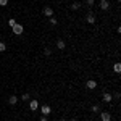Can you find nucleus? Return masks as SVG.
Segmentation results:
<instances>
[{
	"mask_svg": "<svg viewBox=\"0 0 121 121\" xmlns=\"http://www.w3.org/2000/svg\"><path fill=\"white\" fill-rule=\"evenodd\" d=\"M11 29H13V34L21 36V34H23V31H24V26H23V24H19V23H16V24H15Z\"/></svg>",
	"mask_w": 121,
	"mask_h": 121,
	"instance_id": "nucleus-1",
	"label": "nucleus"
},
{
	"mask_svg": "<svg viewBox=\"0 0 121 121\" xmlns=\"http://www.w3.org/2000/svg\"><path fill=\"white\" fill-rule=\"evenodd\" d=\"M40 113H42V116H48L50 115V107L48 105H42L40 107Z\"/></svg>",
	"mask_w": 121,
	"mask_h": 121,
	"instance_id": "nucleus-2",
	"label": "nucleus"
},
{
	"mask_svg": "<svg viewBox=\"0 0 121 121\" xmlns=\"http://www.w3.org/2000/svg\"><path fill=\"white\" fill-rule=\"evenodd\" d=\"M86 87H87V89H89V91H94V89H95V87H97V82H95V81H94V79H89V81H87V82H86Z\"/></svg>",
	"mask_w": 121,
	"mask_h": 121,
	"instance_id": "nucleus-3",
	"label": "nucleus"
},
{
	"mask_svg": "<svg viewBox=\"0 0 121 121\" xmlns=\"http://www.w3.org/2000/svg\"><path fill=\"white\" fill-rule=\"evenodd\" d=\"M100 118H102V121H110L112 120V115L108 112H102L100 113Z\"/></svg>",
	"mask_w": 121,
	"mask_h": 121,
	"instance_id": "nucleus-4",
	"label": "nucleus"
},
{
	"mask_svg": "<svg viewBox=\"0 0 121 121\" xmlns=\"http://www.w3.org/2000/svg\"><path fill=\"white\" fill-rule=\"evenodd\" d=\"M56 48L65 50V48H66V42H65V40H61V39H58V40H56Z\"/></svg>",
	"mask_w": 121,
	"mask_h": 121,
	"instance_id": "nucleus-5",
	"label": "nucleus"
},
{
	"mask_svg": "<svg viewBox=\"0 0 121 121\" xmlns=\"http://www.w3.org/2000/svg\"><path fill=\"white\" fill-rule=\"evenodd\" d=\"M42 13H44V15H45L47 18H50V16H53V10L50 8V7H45V8H44V11H42Z\"/></svg>",
	"mask_w": 121,
	"mask_h": 121,
	"instance_id": "nucleus-6",
	"label": "nucleus"
},
{
	"mask_svg": "<svg viewBox=\"0 0 121 121\" xmlns=\"http://www.w3.org/2000/svg\"><path fill=\"white\" fill-rule=\"evenodd\" d=\"M86 21H87L89 24H94V23H95V15H94V13H89V15L86 16Z\"/></svg>",
	"mask_w": 121,
	"mask_h": 121,
	"instance_id": "nucleus-7",
	"label": "nucleus"
},
{
	"mask_svg": "<svg viewBox=\"0 0 121 121\" xmlns=\"http://www.w3.org/2000/svg\"><path fill=\"white\" fill-rule=\"evenodd\" d=\"M112 100H113V97H112V94H110V92L103 94V102H105V103H110Z\"/></svg>",
	"mask_w": 121,
	"mask_h": 121,
	"instance_id": "nucleus-8",
	"label": "nucleus"
},
{
	"mask_svg": "<svg viewBox=\"0 0 121 121\" xmlns=\"http://www.w3.org/2000/svg\"><path fill=\"white\" fill-rule=\"evenodd\" d=\"M108 8H110L108 0H100V10H108Z\"/></svg>",
	"mask_w": 121,
	"mask_h": 121,
	"instance_id": "nucleus-9",
	"label": "nucleus"
},
{
	"mask_svg": "<svg viewBox=\"0 0 121 121\" xmlns=\"http://www.w3.org/2000/svg\"><path fill=\"white\" fill-rule=\"evenodd\" d=\"M29 108L32 110V112H36L39 108V103H37V100H31V103H29Z\"/></svg>",
	"mask_w": 121,
	"mask_h": 121,
	"instance_id": "nucleus-10",
	"label": "nucleus"
},
{
	"mask_svg": "<svg viewBox=\"0 0 121 121\" xmlns=\"http://www.w3.org/2000/svg\"><path fill=\"white\" fill-rule=\"evenodd\" d=\"M8 103L10 105H16V103H18V97H16V95H11L8 99Z\"/></svg>",
	"mask_w": 121,
	"mask_h": 121,
	"instance_id": "nucleus-11",
	"label": "nucleus"
},
{
	"mask_svg": "<svg viewBox=\"0 0 121 121\" xmlns=\"http://www.w3.org/2000/svg\"><path fill=\"white\" fill-rule=\"evenodd\" d=\"M79 8H81V3H79V2H74V3L71 5V10H79Z\"/></svg>",
	"mask_w": 121,
	"mask_h": 121,
	"instance_id": "nucleus-12",
	"label": "nucleus"
},
{
	"mask_svg": "<svg viewBox=\"0 0 121 121\" xmlns=\"http://www.w3.org/2000/svg\"><path fill=\"white\" fill-rule=\"evenodd\" d=\"M48 23H50L52 26H56V23H58V21H56V18H53V16H50V21H48Z\"/></svg>",
	"mask_w": 121,
	"mask_h": 121,
	"instance_id": "nucleus-13",
	"label": "nucleus"
},
{
	"mask_svg": "<svg viewBox=\"0 0 121 121\" xmlns=\"http://www.w3.org/2000/svg\"><path fill=\"white\" fill-rule=\"evenodd\" d=\"M8 24L11 26V28H13V26L16 24V19H15V18H10V19H8Z\"/></svg>",
	"mask_w": 121,
	"mask_h": 121,
	"instance_id": "nucleus-14",
	"label": "nucleus"
},
{
	"mask_svg": "<svg viewBox=\"0 0 121 121\" xmlns=\"http://www.w3.org/2000/svg\"><path fill=\"white\" fill-rule=\"evenodd\" d=\"M5 50H7V45L3 42H0V52H5Z\"/></svg>",
	"mask_w": 121,
	"mask_h": 121,
	"instance_id": "nucleus-15",
	"label": "nucleus"
},
{
	"mask_svg": "<svg viewBox=\"0 0 121 121\" xmlns=\"http://www.w3.org/2000/svg\"><path fill=\"white\" fill-rule=\"evenodd\" d=\"M92 112H94V113L100 112V107H99V105H94V107H92Z\"/></svg>",
	"mask_w": 121,
	"mask_h": 121,
	"instance_id": "nucleus-16",
	"label": "nucleus"
},
{
	"mask_svg": "<svg viewBox=\"0 0 121 121\" xmlns=\"http://www.w3.org/2000/svg\"><path fill=\"white\" fill-rule=\"evenodd\" d=\"M115 71H116V73H120V71H121V65H120V63L115 65Z\"/></svg>",
	"mask_w": 121,
	"mask_h": 121,
	"instance_id": "nucleus-17",
	"label": "nucleus"
},
{
	"mask_svg": "<svg viewBox=\"0 0 121 121\" xmlns=\"http://www.w3.org/2000/svg\"><path fill=\"white\" fill-rule=\"evenodd\" d=\"M0 5H2V7H7V5H8V0H0Z\"/></svg>",
	"mask_w": 121,
	"mask_h": 121,
	"instance_id": "nucleus-18",
	"label": "nucleus"
},
{
	"mask_svg": "<svg viewBox=\"0 0 121 121\" xmlns=\"http://www.w3.org/2000/svg\"><path fill=\"white\" fill-rule=\"evenodd\" d=\"M21 100H29V94H23V97H21Z\"/></svg>",
	"mask_w": 121,
	"mask_h": 121,
	"instance_id": "nucleus-19",
	"label": "nucleus"
},
{
	"mask_svg": "<svg viewBox=\"0 0 121 121\" xmlns=\"http://www.w3.org/2000/svg\"><path fill=\"white\" fill-rule=\"evenodd\" d=\"M44 53L48 56V55H52V50H50V48H45V50H44Z\"/></svg>",
	"mask_w": 121,
	"mask_h": 121,
	"instance_id": "nucleus-20",
	"label": "nucleus"
},
{
	"mask_svg": "<svg viewBox=\"0 0 121 121\" xmlns=\"http://www.w3.org/2000/svg\"><path fill=\"white\" fill-rule=\"evenodd\" d=\"M94 2H95V0H86V3H87L89 7H92V5H94Z\"/></svg>",
	"mask_w": 121,
	"mask_h": 121,
	"instance_id": "nucleus-21",
	"label": "nucleus"
},
{
	"mask_svg": "<svg viewBox=\"0 0 121 121\" xmlns=\"http://www.w3.org/2000/svg\"><path fill=\"white\" fill-rule=\"evenodd\" d=\"M40 121H48V120H47V116H42V118H40Z\"/></svg>",
	"mask_w": 121,
	"mask_h": 121,
	"instance_id": "nucleus-22",
	"label": "nucleus"
},
{
	"mask_svg": "<svg viewBox=\"0 0 121 121\" xmlns=\"http://www.w3.org/2000/svg\"><path fill=\"white\" fill-rule=\"evenodd\" d=\"M61 121H68V120H65V118H63V120H61Z\"/></svg>",
	"mask_w": 121,
	"mask_h": 121,
	"instance_id": "nucleus-23",
	"label": "nucleus"
},
{
	"mask_svg": "<svg viewBox=\"0 0 121 121\" xmlns=\"http://www.w3.org/2000/svg\"><path fill=\"white\" fill-rule=\"evenodd\" d=\"M0 37H2V34H0Z\"/></svg>",
	"mask_w": 121,
	"mask_h": 121,
	"instance_id": "nucleus-24",
	"label": "nucleus"
},
{
	"mask_svg": "<svg viewBox=\"0 0 121 121\" xmlns=\"http://www.w3.org/2000/svg\"><path fill=\"white\" fill-rule=\"evenodd\" d=\"M36 2H37V0H36Z\"/></svg>",
	"mask_w": 121,
	"mask_h": 121,
	"instance_id": "nucleus-25",
	"label": "nucleus"
}]
</instances>
